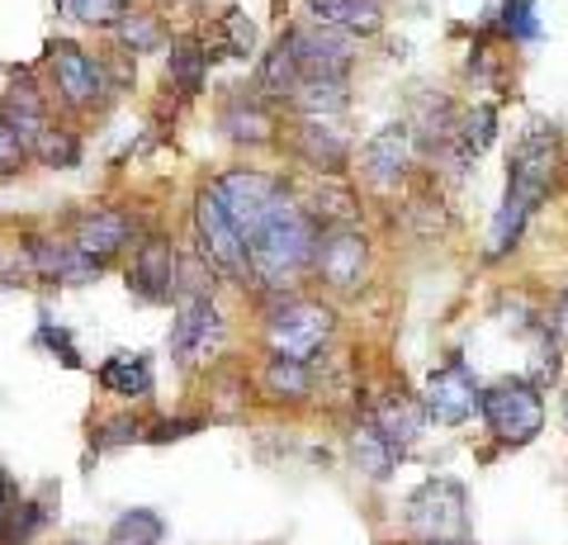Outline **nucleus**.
Returning a JSON list of instances; mask_svg holds the SVG:
<instances>
[{"label": "nucleus", "mask_w": 568, "mask_h": 545, "mask_svg": "<svg viewBox=\"0 0 568 545\" xmlns=\"http://www.w3.org/2000/svg\"><path fill=\"white\" fill-rule=\"evenodd\" d=\"M200 427H204V417H166V422H156V427H148V442L166 446V442H181V436L200 432Z\"/></svg>", "instance_id": "nucleus-38"}, {"label": "nucleus", "mask_w": 568, "mask_h": 545, "mask_svg": "<svg viewBox=\"0 0 568 545\" xmlns=\"http://www.w3.org/2000/svg\"><path fill=\"white\" fill-rule=\"evenodd\" d=\"M95 384L119 398H148L152 394V361L142 356V351H114V356L100 361Z\"/></svg>", "instance_id": "nucleus-22"}, {"label": "nucleus", "mask_w": 568, "mask_h": 545, "mask_svg": "<svg viewBox=\"0 0 568 545\" xmlns=\"http://www.w3.org/2000/svg\"><path fill=\"white\" fill-rule=\"evenodd\" d=\"M194 242H200V256L223 280H237V285L252 280V256H246V242L237 233V223L227 219V209L219 200V190H213V181L200 190V195H194Z\"/></svg>", "instance_id": "nucleus-5"}, {"label": "nucleus", "mask_w": 568, "mask_h": 545, "mask_svg": "<svg viewBox=\"0 0 568 545\" xmlns=\"http://www.w3.org/2000/svg\"><path fill=\"white\" fill-rule=\"evenodd\" d=\"M332 294H355L369 275V242L361 233V223H332L317 233L313 248V271Z\"/></svg>", "instance_id": "nucleus-8"}, {"label": "nucleus", "mask_w": 568, "mask_h": 545, "mask_svg": "<svg viewBox=\"0 0 568 545\" xmlns=\"http://www.w3.org/2000/svg\"><path fill=\"white\" fill-rule=\"evenodd\" d=\"M493 29H497V39L503 43H540V10H536V0H497L493 6Z\"/></svg>", "instance_id": "nucleus-30"}, {"label": "nucleus", "mask_w": 568, "mask_h": 545, "mask_svg": "<svg viewBox=\"0 0 568 545\" xmlns=\"http://www.w3.org/2000/svg\"><path fill=\"white\" fill-rule=\"evenodd\" d=\"M209 33H213V43L204 39L209 58H256L261 52V33H256L252 20H246L242 6H223L219 20L209 24Z\"/></svg>", "instance_id": "nucleus-23"}, {"label": "nucleus", "mask_w": 568, "mask_h": 545, "mask_svg": "<svg viewBox=\"0 0 568 545\" xmlns=\"http://www.w3.org/2000/svg\"><path fill=\"white\" fill-rule=\"evenodd\" d=\"M81 138L71 133V129H62V124H48L39 138H33V157H39L43 166H52V171H71V166H81Z\"/></svg>", "instance_id": "nucleus-31"}, {"label": "nucleus", "mask_w": 568, "mask_h": 545, "mask_svg": "<svg viewBox=\"0 0 568 545\" xmlns=\"http://www.w3.org/2000/svg\"><path fill=\"white\" fill-rule=\"evenodd\" d=\"M317 233H323V223H317L304 200L290 195L280 209H271V219H265L252 238H246V256H252V280L265 290H290L298 275L313 271V248H317Z\"/></svg>", "instance_id": "nucleus-1"}, {"label": "nucleus", "mask_w": 568, "mask_h": 545, "mask_svg": "<svg viewBox=\"0 0 568 545\" xmlns=\"http://www.w3.org/2000/svg\"><path fill=\"white\" fill-rule=\"evenodd\" d=\"M351 461H355V470H361V474H369V480H388V474L398 470L403 455L388 446V442H384V432L365 417L361 427L351 432Z\"/></svg>", "instance_id": "nucleus-28"}, {"label": "nucleus", "mask_w": 568, "mask_h": 545, "mask_svg": "<svg viewBox=\"0 0 568 545\" xmlns=\"http://www.w3.org/2000/svg\"><path fill=\"white\" fill-rule=\"evenodd\" d=\"M209 48L200 39H171V52H166V81H171V91L175 95H200L204 91V81H209Z\"/></svg>", "instance_id": "nucleus-25"}, {"label": "nucleus", "mask_w": 568, "mask_h": 545, "mask_svg": "<svg viewBox=\"0 0 568 545\" xmlns=\"http://www.w3.org/2000/svg\"><path fill=\"white\" fill-rule=\"evenodd\" d=\"M559 365H564V342L555 337V327H545V337L536 342V351H530V384L536 390H545V384H559Z\"/></svg>", "instance_id": "nucleus-35"}, {"label": "nucleus", "mask_w": 568, "mask_h": 545, "mask_svg": "<svg viewBox=\"0 0 568 545\" xmlns=\"http://www.w3.org/2000/svg\"><path fill=\"white\" fill-rule=\"evenodd\" d=\"M298 85H304V72H298L290 43H284V39L271 43V48L261 52V67H256V95L261 100H275V104H290Z\"/></svg>", "instance_id": "nucleus-24"}, {"label": "nucleus", "mask_w": 568, "mask_h": 545, "mask_svg": "<svg viewBox=\"0 0 568 545\" xmlns=\"http://www.w3.org/2000/svg\"><path fill=\"white\" fill-rule=\"evenodd\" d=\"M29 157H33V148L24 143V138H20V129H14V124H10V119H6V114H0V175L20 171V166L29 162Z\"/></svg>", "instance_id": "nucleus-37"}, {"label": "nucleus", "mask_w": 568, "mask_h": 545, "mask_svg": "<svg viewBox=\"0 0 568 545\" xmlns=\"http://www.w3.org/2000/svg\"><path fill=\"white\" fill-rule=\"evenodd\" d=\"M417 162V138L413 124H384L369 143L361 148V175L375 190H398L407 181V171Z\"/></svg>", "instance_id": "nucleus-15"}, {"label": "nucleus", "mask_w": 568, "mask_h": 545, "mask_svg": "<svg viewBox=\"0 0 568 545\" xmlns=\"http://www.w3.org/2000/svg\"><path fill=\"white\" fill-rule=\"evenodd\" d=\"M0 114L10 119L14 129H20V138L33 148V138H39L52 119H48V95H43V85L39 81H29V77H20L10 85L6 95H0Z\"/></svg>", "instance_id": "nucleus-21"}, {"label": "nucleus", "mask_w": 568, "mask_h": 545, "mask_svg": "<svg viewBox=\"0 0 568 545\" xmlns=\"http://www.w3.org/2000/svg\"><path fill=\"white\" fill-rule=\"evenodd\" d=\"M166 541V522L152 507H133L110 526V545H162Z\"/></svg>", "instance_id": "nucleus-32"}, {"label": "nucleus", "mask_w": 568, "mask_h": 545, "mask_svg": "<svg viewBox=\"0 0 568 545\" xmlns=\"http://www.w3.org/2000/svg\"><path fill=\"white\" fill-rule=\"evenodd\" d=\"M294 110L298 114H346L351 104V77H304V85L294 91Z\"/></svg>", "instance_id": "nucleus-29"}, {"label": "nucleus", "mask_w": 568, "mask_h": 545, "mask_svg": "<svg viewBox=\"0 0 568 545\" xmlns=\"http://www.w3.org/2000/svg\"><path fill=\"white\" fill-rule=\"evenodd\" d=\"M407 532L413 541H432V536H469V503H465V484L455 480H426L413 498H407Z\"/></svg>", "instance_id": "nucleus-9"}, {"label": "nucleus", "mask_w": 568, "mask_h": 545, "mask_svg": "<svg viewBox=\"0 0 568 545\" xmlns=\"http://www.w3.org/2000/svg\"><path fill=\"white\" fill-rule=\"evenodd\" d=\"M559 133L555 129H530L517 152L507 162V195H503V209L511 214L530 219L536 209L555 195V181H559Z\"/></svg>", "instance_id": "nucleus-3"}, {"label": "nucleus", "mask_w": 568, "mask_h": 545, "mask_svg": "<svg viewBox=\"0 0 568 545\" xmlns=\"http://www.w3.org/2000/svg\"><path fill=\"white\" fill-rule=\"evenodd\" d=\"M133 442H148V422L138 413H114L95 427V451H123Z\"/></svg>", "instance_id": "nucleus-34"}, {"label": "nucleus", "mask_w": 568, "mask_h": 545, "mask_svg": "<svg viewBox=\"0 0 568 545\" xmlns=\"http://www.w3.org/2000/svg\"><path fill=\"white\" fill-rule=\"evenodd\" d=\"M24 261L39 280H52V285H85V280H100V261L85 256L71 238L58 233H33L24 238Z\"/></svg>", "instance_id": "nucleus-16"}, {"label": "nucleus", "mask_w": 568, "mask_h": 545, "mask_svg": "<svg viewBox=\"0 0 568 545\" xmlns=\"http://www.w3.org/2000/svg\"><path fill=\"white\" fill-rule=\"evenodd\" d=\"M58 10L67 14L71 24H85V29H114L119 14L129 10V0H58Z\"/></svg>", "instance_id": "nucleus-33"}, {"label": "nucleus", "mask_w": 568, "mask_h": 545, "mask_svg": "<svg viewBox=\"0 0 568 545\" xmlns=\"http://www.w3.org/2000/svg\"><path fill=\"white\" fill-rule=\"evenodd\" d=\"M478 417L493 432L497 446H530L545 432V394L530 384L526 375L517 380H497L484 384V398H478Z\"/></svg>", "instance_id": "nucleus-4"}, {"label": "nucleus", "mask_w": 568, "mask_h": 545, "mask_svg": "<svg viewBox=\"0 0 568 545\" xmlns=\"http://www.w3.org/2000/svg\"><path fill=\"white\" fill-rule=\"evenodd\" d=\"M213 190H219V200H223V209H227V219L237 223L242 242L252 238L265 219H271V209H280L284 200L294 195L290 181H280V175H271V171H252V166L223 171L219 181H213Z\"/></svg>", "instance_id": "nucleus-7"}, {"label": "nucleus", "mask_w": 568, "mask_h": 545, "mask_svg": "<svg viewBox=\"0 0 568 545\" xmlns=\"http://www.w3.org/2000/svg\"><path fill=\"white\" fill-rule=\"evenodd\" d=\"M114 43H119L123 52H133V58H142V52L171 43V33H166V20H162L156 10L129 6V10L119 14V24H114Z\"/></svg>", "instance_id": "nucleus-27"}, {"label": "nucleus", "mask_w": 568, "mask_h": 545, "mask_svg": "<svg viewBox=\"0 0 568 545\" xmlns=\"http://www.w3.org/2000/svg\"><path fill=\"white\" fill-rule=\"evenodd\" d=\"M332 332H336V309L332 304L308 299V294L275 290V304H271V313H265V351H271V356L313 365L327 351Z\"/></svg>", "instance_id": "nucleus-2"}, {"label": "nucleus", "mask_w": 568, "mask_h": 545, "mask_svg": "<svg viewBox=\"0 0 568 545\" xmlns=\"http://www.w3.org/2000/svg\"><path fill=\"white\" fill-rule=\"evenodd\" d=\"M43 62H48V85L58 91L67 110H95V104H104L114 91L104 58H91V52L71 39H52Z\"/></svg>", "instance_id": "nucleus-6"}, {"label": "nucleus", "mask_w": 568, "mask_h": 545, "mask_svg": "<svg viewBox=\"0 0 568 545\" xmlns=\"http://www.w3.org/2000/svg\"><path fill=\"white\" fill-rule=\"evenodd\" d=\"M559 417H564V427H568V384L559 390Z\"/></svg>", "instance_id": "nucleus-41"}, {"label": "nucleus", "mask_w": 568, "mask_h": 545, "mask_svg": "<svg viewBox=\"0 0 568 545\" xmlns=\"http://www.w3.org/2000/svg\"><path fill=\"white\" fill-rule=\"evenodd\" d=\"M77 248L100 261V266H110L114 256H123L138 242V219L129 214V209H114V204H100V209H85V214H77V223H71L67 233Z\"/></svg>", "instance_id": "nucleus-13"}, {"label": "nucleus", "mask_w": 568, "mask_h": 545, "mask_svg": "<svg viewBox=\"0 0 568 545\" xmlns=\"http://www.w3.org/2000/svg\"><path fill=\"white\" fill-rule=\"evenodd\" d=\"M219 129L233 138L237 148H265V143H275L280 138V119L265 110L261 95H237V100H227L223 104V114H219Z\"/></svg>", "instance_id": "nucleus-19"}, {"label": "nucleus", "mask_w": 568, "mask_h": 545, "mask_svg": "<svg viewBox=\"0 0 568 545\" xmlns=\"http://www.w3.org/2000/svg\"><path fill=\"white\" fill-rule=\"evenodd\" d=\"M129 290L142 304H175V290H181V252L175 242L152 233L138 242L133 266H129Z\"/></svg>", "instance_id": "nucleus-12"}, {"label": "nucleus", "mask_w": 568, "mask_h": 545, "mask_svg": "<svg viewBox=\"0 0 568 545\" xmlns=\"http://www.w3.org/2000/svg\"><path fill=\"white\" fill-rule=\"evenodd\" d=\"M369 422L384 432V442L394 446L398 455H407V446L417 442V436L426 432V408H422V398H413V394H384L375 408H369Z\"/></svg>", "instance_id": "nucleus-18"}, {"label": "nucleus", "mask_w": 568, "mask_h": 545, "mask_svg": "<svg viewBox=\"0 0 568 545\" xmlns=\"http://www.w3.org/2000/svg\"><path fill=\"white\" fill-rule=\"evenodd\" d=\"M478 398H484V384H478V375L465 365V356H450L446 365H436L422 384V408L432 422H440V427H465V422H474Z\"/></svg>", "instance_id": "nucleus-10"}, {"label": "nucleus", "mask_w": 568, "mask_h": 545, "mask_svg": "<svg viewBox=\"0 0 568 545\" xmlns=\"http://www.w3.org/2000/svg\"><path fill=\"white\" fill-rule=\"evenodd\" d=\"M549 327H555V337H559L564 351H568V290L559 294V309H555V319H549Z\"/></svg>", "instance_id": "nucleus-39"}, {"label": "nucleus", "mask_w": 568, "mask_h": 545, "mask_svg": "<svg viewBox=\"0 0 568 545\" xmlns=\"http://www.w3.org/2000/svg\"><path fill=\"white\" fill-rule=\"evenodd\" d=\"M33 346H43L48 356H58L67 371H81V356H77V346H71V332L62 323H52L48 313L39 319V332H33Z\"/></svg>", "instance_id": "nucleus-36"}, {"label": "nucleus", "mask_w": 568, "mask_h": 545, "mask_svg": "<svg viewBox=\"0 0 568 545\" xmlns=\"http://www.w3.org/2000/svg\"><path fill=\"white\" fill-rule=\"evenodd\" d=\"M413 545H469V536H465V541H455V536H432V541H413Z\"/></svg>", "instance_id": "nucleus-40"}, {"label": "nucleus", "mask_w": 568, "mask_h": 545, "mask_svg": "<svg viewBox=\"0 0 568 545\" xmlns=\"http://www.w3.org/2000/svg\"><path fill=\"white\" fill-rule=\"evenodd\" d=\"M313 390H317V380H313V371L304 361H284V356H271L265 361V371H261V394L271 398V403H304V398H313Z\"/></svg>", "instance_id": "nucleus-26"}, {"label": "nucleus", "mask_w": 568, "mask_h": 545, "mask_svg": "<svg viewBox=\"0 0 568 545\" xmlns=\"http://www.w3.org/2000/svg\"><path fill=\"white\" fill-rule=\"evenodd\" d=\"M171 309H175V319H171V361L190 365L223 332L219 309H213V294H190V290L175 294Z\"/></svg>", "instance_id": "nucleus-17"}, {"label": "nucleus", "mask_w": 568, "mask_h": 545, "mask_svg": "<svg viewBox=\"0 0 568 545\" xmlns=\"http://www.w3.org/2000/svg\"><path fill=\"white\" fill-rule=\"evenodd\" d=\"M280 39L290 43L304 77H351V67H355L351 33L332 29V24H317V20H298V24L284 29Z\"/></svg>", "instance_id": "nucleus-11"}, {"label": "nucleus", "mask_w": 568, "mask_h": 545, "mask_svg": "<svg viewBox=\"0 0 568 545\" xmlns=\"http://www.w3.org/2000/svg\"><path fill=\"white\" fill-rule=\"evenodd\" d=\"M171 6H175V0H171ZM194 6H200V0H185V10H194Z\"/></svg>", "instance_id": "nucleus-42"}, {"label": "nucleus", "mask_w": 568, "mask_h": 545, "mask_svg": "<svg viewBox=\"0 0 568 545\" xmlns=\"http://www.w3.org/2000/svg\"><path fill=\"white\" fill-rule=\"evenodd\" d=\"M67 545H71V541H67Z\"/></svg>", "instance_id": "nucleus-43"}, {"label": "nucleus", "mask_w": 568, "mask_h": 545, "mask_svg": "<svg viewBox=\"0 0 568 545\" xmlns=\"http://www.w3.org/2000/svg\"><path fill=\"white\" fill-rule=\"evenodd\" d=\"M290 148L317 175H342L351 162V138L332 114H298L290 129Z\"/></svg>", "instance_id": "nucleus-14"}, {"label": "nucleus", "mask_w": 568, "mask_h": 545, "mask_svg": "<svg viewBox=\"0 0 568 545\" xmlns=\"http://www.w3.org/2000/svg\"><path fill=\"white\" fill-rule=\"evenodd\" d=\"M308 20L342 29V33H351V39H375V33L384 29V6L379 0H313Z\"/></svg>", "instance_id": "nucleus-20"}]
</instances>
